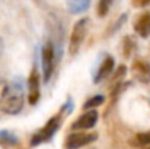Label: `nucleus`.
I'll return each mask as SVG.
<instances>
[{"label": "nucleus", "instance_id": "1a4fd4ad", "mask_svg": "<svg viewBox=\"0 0 150 149\" xmlns=\"http://www.w3.org/2000/svg\"><path fill=\"white\" fill-rule=\"evenodd\" d=\"M133 76L136 79H139L140 82L149 83L150 82V64L146 63L144 60H136L133 63Z\"/></svg>", "mask_w": 150, "mask_h": 149}, {"label": "nucleus", "instance_id": "2eb2a0df", "mask_svg": "<svg viewBox=\"0 0 150 149\" xmlns=\"http://www.w3.org/2000/svg\"><path fill=\"white\" fill-rule=\"evenodd\" d=\"M136 139H137L139 145H150V132H144V133H139Z\"/></svg>", "mask_w": 150, "mask_h": 149}, {"label": "nucleus", "instance_id": "9d476101", "mask_svg": "<svg viewBox=\"0 0 150 149\" xmlns=\"http://www.w3.org/2000/svg\"><path fill=\"white\" fill-rule=\"evenodd\" d=\"M134 31L142 37V38H147L150 37V12L142 13L136 22H134Z\"/></svg>", "mask_w": 150, "mask_h": 149}, {"label": "nucleus", "instance_id": "dca6fc26", "mask_svg": "<svg viewBox=\"0 0 150 149\" xmlns=\"http://www.w3.org/2000/svg\"><path fill=\"white\" fill-rule=\"evenodd\" d=\"M147 4H150V0H133L134 7H146Z\"/></svg>", "mask_w": 150, "mask_h": 149}, {"label": "nucleus", "instance_id": "6e6552de", "mask_svg": "<svg viewBox=\"0 0 150 149\" xmlns=\"http://www.w3.org/2000/svg\"><path fill=\"white\" fill-rule=\"evenodd\" d=\"M114 69H115V60H114V57H112V56H106V57L103 58V61L100 63V66L98 67V72H96V75H95L93 82H95V83L102 82L103 79H106V78L114 72Z\"/></svg>", "mask_w": 150, "mask_h": 149}, {"label": "nucleus", "instance_id": "7ed1b4c3", "mask_svg": "<svg viewBox=\"0 0 150 149\" xmlns=\"http://www.w3.org/2000/svg\"><path fill=\"white\" fill-rule=\"evenodd\" d=\"M60 121H61V115H60V114L51 117L50 120L47 121V124H45L40 132H37V133L32 136L31 145H32V146H37V145H41V143H45V142L51 140V138L54 136V133H55V132L58 130V127H60Z\"/></svg>", "mask_w": 150, "mask_h": 149}, {"label": "nucleus", "instance_id": "f3484780", "mask_svg": "<svg viewBox=\"0 0 150 149\" xmlns=\"http://www.w3.org/2000/svg\"><path fill=\"white\" fill-rule=\"evenodd\" d=\"M1 48H3V41L0 40V53H1Z\"/></svg>", "mask_w": 150, "mask_h": 149}, {"label": "nucleus", "instance_id": "39448f33", "mask_svg": "<svg viewBox=\"0 0 150 149\" xmlns=\"http://www.w3.org/2000/svg\"><path fill=\"white\" fill-rule=\"evenodd\" d=\"M96 135L95 133H80V132H76V133H71L67 136L66 139V143L64 146L66 149H80L92 142L96 140Z\"/></svg>", "mask_w": 150, "mask_h": 149}, {"label": "nucleus", "instance_id": "f03ea898", "mask_svg": "<svg viewBox=\"0 0 150 149\" xmlns=\"http://www.w3.org/2000/svg\"><path fill=\"white\" fill-rule=\"evenodd\" d=\"M88 28H89V19L88 18H82L74 24V26L71 29L70 41H69V54L70 56H76L79 53V50H80L85 38H86Z\"/></svg>", "mask_w": 150, "mask_h": 149}, {"label": "nucleus", "instance_id": "9b49d317", "mask_svg": "<svg viewBox=\"0 0 150 149\" xmlns=\"http://www.w3.org/2000/svg\"><path fill=\"white\" fill-rule=\"evenodd\" d=\"M89 4H91V0H69V3H67L69 10L73 15H79V13L86 12Z\"/></svg>", "mask_w": 150, "mask_h": 149}, {"label": "nucleus", "instance_id": "4468645a", "mask_svg": "<svg viewBox=\"0 0 150 149\" xmlns=\"http://www.w3.org/2000/svg\"><path fill=\"white\" fill-rule=\"evenodd\" d=\"M112 1H114V0H99V1H98V16L103 18V16L108 15Z\"/></svg>", "mask_w": 150, "mask_h": 149}, {"label": "nucleus", "instance_id": "f8f14e48", "mask_svg": "<svg viewBox=\"0 0 150 149\" xmlns=\"http://www.w3.org/2000/svg\"><path fill=\"white\" fill-rule=\"evenodd\" d=\"M0 143L7 145V146L16 145V143H18V138H16L13 133L7 132V130H1V132H0Z\"/></svg>", "mask_w": 150, "mask_h": 149}, {"label": "nucleus", "instance_id": "423d86ee", "mask_svg": "<svg viewBox=\"0 0 150 149\" xmlns=\"http://www.w3.org/2000/svg\"><path fill=\"white\" fill-rule=\"evenodd\" d=\"M40 85H41V76L38 73V69L34 67L28 78V101L31 105H35L40 101V97H41Z\"/></svg>", "mask_w": 150, "mask_h": 149}, {"label": "nucleus", "instance_id": "ddd939ff", "mask_svg": "<svg viewBox=\"0 0 150 149\" xmlns=\"http://www.w3.org/2000/svg\"><path fill=\"white\" fill-rule=\"evenodd\" d=\"M103 101H105V97H103V95H95V97L89 98L83 104V110L88 111V110H92V108H95V107H99V105L103 104Z\"/></svg>", "mask_w": 150, "mask_h": 149}, {"label": "nucleus", "instance_id": "0eeeda50", "mask_svg": "<svg viewBox=\"0 0 150 149\" xmlns=\"http://www.w3.org/2000/svg\"><path fill=\"white\" fill-rule=\"evenodd\" d=\"M96 123H98V111L89 110V111H85L77 120L73 121L71 129L73 130H89V129L95 127Z\"/></svg>", "mask_w": 150, "mask_h": 149}, {"label": "nucleus", "instance_id": "f257e3e1", "mask_svg": "<svg viewBox=\"0 0 150 149\" xmlns=\"http://www.w3.org/2000/svg\"><path fill=\"white\" fill-rule=\"evenodd\" d=\"M23 88L18 82L7 83L0 92V111L4 114H18L23 108Z\"/></svg>", "mask_w": 150, "mask_h": 149}, {"label": "nucleus", "instance_id": "20e7f679", "mask_svg": "<svg viewBox=\"0 0 150 149\" xmlns=\"http://www.w3.org/2000/svg\"><path fill=\"white\" fill-rule=\"evenodd\" d=\"M57 61H55V56H54V46L52 41H47L44 44V47L41 50V66H42V78L44 82L47 83L51 79L52 73H54V67H55Z\"/></svg>", "mask_w": 150, "mask_h": 149}, {"label": "nucleus", "instance_id": "a211bd4d", "mask_svg": "<svg viewBox=\"0 0 150 149\" xmlns=\"http://www.w3.org/2000/svg\"><path fill=\"white\" fill-rule=\"evenodd\" d=\"M147 149H150V146H149V148H147Z\"/></svg>", "mask_w": 150, "mask_h": 149}]
</instances>
